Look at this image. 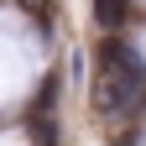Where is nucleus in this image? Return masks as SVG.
Segmentation results:
<instances>
[{"mask_svg":"<svg viewBox=\"0 0 146 146\" xmlns=\"http://www.w3.org/2000/svg\"><path fill=\"white\" fill-rule=\"evenodd\" d=\"M146 99V63L131 42L110 36L99 42V84H94V110L99 115H131Z\"/></svg>","mask_w":146,"mask_h":146,"instance_id":"1","label":"nucleus"},{"mask_svg":"<svg viewBox=\"0 0 146 146\" xmlns=\"http://www.w3.org/2000/svg\"><path fill=\"white\" fill-rule=\"evenodd\" d=\"M94 21L104 31H120L125 21H131V0H94Z\"/></svg>","mask_w":146,"mask_h":146,"instance_id":"2","label":"nucleus"},{"mask_svg":"<svg viewBox=\"0 0 146 146\" xmlns=\"http://www.w3.org/2000/svg\"><path fill=\"white\" fill-rule=\"evenodd\" d=\"M21 11H42V0H21Z\"/></svg>","mask_w":146,"mask_h":146,"instance_id":"3","label":"nucleus"}]
</instances>
